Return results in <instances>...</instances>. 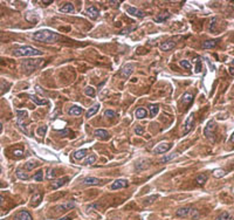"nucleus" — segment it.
I'll use <instances>...</instances> for the list:
<instances>
[{
    "label": "nucleus",
    "mask_w": 234,
    "mask_h": 220,
    "mask_svg": "<svg viewBox=\"0 0 234 220\" xmlns=\"http://www.w3.org/2000/svg\"><path fill=\"white\" fill-rule=\"evenodd\" d=\"M229 73H231L234 76V68H233V67H229Z\"/></svg>",
    "instance_id": "51"
},
{
    "label": "nucleus",
    "mask_w": 234,
    "mask_h": 220,
    "mask_svg": "<svg viewBox=\"0 0 234 220\" xmlns=\"http://www.w3.org/2000/svg\"><path fill=\"white\" fill-rule=\"evenodd\" d=\"M176 46V42L173 40H168L165 41V42H163L161 45V50H164V52H168L170 49H172L173 47Z\"/></svg>",
    "instance_id": "14"
},
{
    "label": "nucleus",
    "mask_w": 234,
    "mask_h": 220,
    "mask_svg": "<svg viewBox=\"0 0 234 220\" xmlns=\"http://www.w3.org/2000/svg\"><path fill=\"white\" fill-rule=\"evenodd\" d=\"M213 176H214L215 178H222V177L226 176V171L222 170V169H215V170L213 171Z\"/></svg>",
    "instance_id": "30"
},
{
    "label": "nucleus",
    "mask_w": 234,
    "mask_h": 220,
    "mask_svg": "<svg viewBox=\"0 0 234 220\" xmlns=\"http://www.w3.org/2000/svg\"><path fill=\"white\" fill-rule=\"evenodd\" d=\"M172 145L170 143H159L157 147L154 149V154L156 155H159V154H165L168 152L169 150H171Z\"/></svg>",
    "instance_id": "7"
},
{
    "label": "nucleus",
    "mask_w": 234,
    "mask_h": 220,
    "mask_svg": "<svg viewBox=\"0 0 234 220\" xmlns=\"http://www.w3.org/2000/svg\"><path fill=\"white\" fill-rule=\"evenodd\" d=\"M115 111H113V110H107L104 113V116L105 117H109V118H113V117H115Z\"/></svg>",
    "instance_id": "43"
},
{
    "label": "nucleus",
    "mask_w": 234,
    "mask_h": 220,
    "mask_svg": "<svg viewBox=\"0 0 234 220\" xmlns=\"http://www.w3.org/2000/svg\"><path fill=\"white\" fill-rule=\"evenodd\" d=\"M195 181H197V184H199V185H204V184L207 181V174H205V173L199 174V176L195 178Z\"/></svg>",
    "instance_id": "29"
},
{
    "label": "nucleus",
    "mask_w": 234,
    "mask_h": 220,
    "mask_svg": "<svg viewBox=\"0 0 234 220\" xmlns=\"http://www.w3.org/2000/svg\"><path fill=\"white\" fill-rule=\"evenodd\" d=\"M0 172H1V166H0Z\"/></svg>",
    "instance_id": "55"
},
{
    "label": "nucleus",
    "mask_w": 234,
    "mask_h": 220,
    "mask_svg": "<svg viewBox=\"0 0 234 220\" xmlns=\"http://www.w3.org/2000/svg\"><path fill=\"white\" fill-rule=\"evenodd\" d=\"M217 21L218 19L217 18H213L210 22V31L211 32H215V26H217Z\"/></svg>",
    "instance_id": "39"
},
{
    "label": "nucleus",
    "mask_w": 234,
    "mask_h": 220,
    "mask_svg": "<svg viewBox=\"0 0 234 220\" xmlns=\"http://www.w3.org/2000/svg\"><path fill=\"white\" fill-rule=\"evenodd\" d=\"M228 143H231V144H234V132L232 134V136L229 137V140H228Z\"/></svg>",
    "instance_id": "49"
},
{
    "label": "nucleus",
    "mask_w": 234,
    "mask_h": 220,
    "mask_svg": "<svg viewBox=\"0 0 234 220\" xmlns=\"http://www.w3.org/2000/svg\"><path fill=\"white\" fill-rule=\"evenodd\" d=\"M74 207H75V203L74 201H67V203H63V204L56 206L54 210H55V212H65V211L72 210Z\"/></svg>",
    "instance_id": "8"
},
{
    "label": "nucleus",
    "mask_w": 234,
    "mask_h": 220,
    "mask_svg": "<svg viewBox=\"0 0 234 220\" xmlns=\"http://www.w3.org/2000/svg\"><path fill=\"white\" fill-rule=\"evenodd\" d=\"M2 203H4V198L0 196V205H2Z\"/></svg>",
    "instance_id": "52"
},
{
    "label": "nucleus",
    "mask_w": 234,
    "mask_h": 220,
    "mask_svg": "<svg viewBox=\"0 0 234 220\" xmlns=\"http://www.w3.org/2000/svg\"><path fill=\"white\" fill-rule=\"evenodd\" d=\"M46 131H47V127H40L36 132H38L39 136H45V135H46Z\"/></svg>",
    "instance_id": "42"
},
{
    "label": "nucleus",
    "mask_w": 234,
    "mask_h": 220,
    "mask_svg": "<svg viewBox=\"0 0 234 220\" xmlns=\"http://www.w3.org/2000/svg\"><path fill=\"white\" fill-rule=\"evenodd\" d=\"M100 107H101V106H100V103H96V104H94V106L91 107V108H89V110L87 111V115H86V116H87L88 118H89V117H91V116H94V115H95L97 111H98Z\"/></svg>",
    "instance_id": "26"
},
{
    "label": "nucleus",
    "mask_w": 234,
    "mask_h": 220,
    "mask_svg": "<svg viewBox=\"0 0 234 220\" xmlns=\"http://www.w3.org/2000/svg\"><path fill=\"white\" fill-rule=\"evenodd\" d=\"M60 11H61L62 13H74L75 8H74L73 4H70V2H67V4H65L62 7L60 8Z\"/></svg>",
    "instance_id": "23"
},
{
    "label": "nucleus",
    "mask_w": 234,
    "mask_h": 220,
    "mask_svg": "<svg viewBox=\"0 0 234 220\" xmlns=\"http://www.w3.org/2000/svg\"><path fill=\"white\" fill-rule=\"evenodd\" d=\"M42 201V195L40 192L34 193V196L32 197V206H38Z\"/></svg>",
    "instance_id": "25"
},
{
    "label": "nucleus",
    "mask_w": 234,
    "mask_h": 220,
    "mask_svg": "<svg viewBox=\"0 0 234 220\" xmlns=\"http://www.w3.org/2000/svg\"><path fill=\"white\" fill-rule=\"evenodd\" d=\"M192 101H193V95H192V94H190V93H185V94L183 95V97H181V103H183L184 106H188V104H191V103H192Z\"/></svg>",
    "instance_id": "16"
},
{
    "label": "nucleus",
    "mask_w": 234,
    "mask_h": 220,
    "mask_svg": "<svg viewBox=\"0 0 234 220\" xmlns=\"http://www.w3.org/2000/svg\"><path fill=\"white\" fill-rule=\"evenodd\" d=\"M127 186H128V180L127 179H117L111 184L113 190H120V188H124Z\"/></svg>",
    "instance_id": "10"
},
{
    "label": "nucleus",
    "mask_w": 234,
    "mask_h": 220,
    "mask_svg": "<svg viewBox=\"0 0 234 220\" xmlns=\"http://www.w3.org/2000/svg\"><path fill=\"white\" fill-rule=\"evenodd\" d=\"M1 130H2V125H1V123H0V132H1Z\"/></svg>",
    "instance_id": "54"
},
{
    "label": "nucleus",
    "mask_w": 234,
    "mask_h": 220,
    "mask_svg": "<svg viewBox=\"0 0 234 220\" xmlns=\"http://www.w3.org/2000/svg\"><path fill=\"white\" fill-rule=\"evenodd\" d=\"M215 130H217V124L214 121H210L207 123L205 130H204V135L206 136V138L211 139L212 142L214 140V136H215Z\"/></svg>",
    "instance_id": "4"
},
{
    "label": "nucleus",
    "mask_w": 234,
    "mask_h": 220,
    "mask_svg": "<svg viewBox=\"0 0 234 220\" xmlns=\"http://www.w3.org/2000/svg\"><path fill=\"white\" fill-rule=\"evenodd\" d=\"M83 184H84V185H89V186L98 185V184H100V179H97L95 177H87V178L83 179Z\"/></svg>",
    "instance_id": "19"
},
{
    "label": "nucleus",
    "mask_w": 234,
    "mask_h": 220,
    "mask_svg": "<svg viewBox=\"0 0 234 220\" xmlns=\"http://www.w3.org/2000/svg\"><path fill=\"white\" fill-rule=\"evenodd\" d=\"M57 220H72V217L70 215H66V217H62V218H60Z\"/></svg>",
    "instance_id": "48"
},
{
    "label": "nucleus",
    "mask_w": 234,
    "mask_h": 220,
    "mask_svg": "<svg viewBox=\"0 0 234 220\" xmlns=\"http://www.w3.org/2000/svg\"><path fill=\"white\" fill-rule=\"evenodd\" d=\"M178 156V154H172V155H170V156H165L163 159L161 161V163H168L169 161H172V159H175L176 157Z\"/></svg>",
    "instance_id": "36"
},
{
    "label": "nucleus",
    "mask_w": 234,
    "mask_h": 220,
    "mask_svg": "<svg viewBox=\"0 0 234 220\" xmlns=\"http://www.w3.org/2000/svg\"><path fill=\"white\" fill-rule=\"evenodd\" d=\"M157 197H158V196H152L151 198H149V199H145V200H144V204H145V205L151 204V203L154 201V199H157Z\"/></svg>",
    "instance_id": "44"
},
{
    "label": "nucleus",
    "mask_w": 234,
    "mask_h": 220,
    "mask_svg": "<svg viewBox=\"0 0 234 220\" xmlns=\"http://www.w3.org/2000/svg\"><path fill=\"white\" fill-rule=\"evenodd\" d=\"M94 135L98 137V138L101 139H108L109 138V134H108V131L103 130V129H96V130L94 131Z\"/></svg>",
    "instance_id": "17"
},
{
    "label": "nucleus",
    "mask_w": 234,
    "mask_h": 220,
    "mask_svg": "<svg viewBox=\"0 0 234 220\" xmlns=\"http://www.w3.org/2000/svg\"><path fill=\"white\" fill-rule=\"evenodd\" d=\"M33 39L45 43H54L60 39V35L49 29H41L33 34Z\"/></svg>",
    "instance_id": "1"
},
{
    "label": "nucleus",
    "mask_w": 234,
    "mask_h": 220,
    "mask_svg": "<svg viewBox=\"0 0 234 220\" xmlns=\"http://www.w3.org/2000/svg\"><path fill=\"white\" fill-rule=\"evenodd\" d=\"M149 109H150V116L154 117L156 115L158 114V111H159V106L158 104H150Z\"/></svg>",
    "instance_id": "28"
},
{
    "label": "nucleus",
    "mask_w": 234,
    "mask_h": 220,
    "mask_svg": "<svg viewBox=\"0 0 234 220\" xmlns=\"http://www.w3.org/2000/svg\"><path fill=\"white\" fill-rule=\"evenodd\" d=\"M179 65L181 66L183 68H185V69H192V65H191V62H190V61H187V60H181V61L179 62Z\"/></svg>",
    "instance_id": "35"
},
{
    "label": "nucleus",
    "mask_w": 234,
    "mask_h": 220,
    "mask_svg": "<svg viewBox=\"0 0 234 220\" xmlns=\"http://www.w3.org/2000/svg\"><path fill=\"white\" fill-rule=\"evenodd\" d=\"M68 132H69V131H68V130L61 131V132H60V135H61V136H65V135H67V134H68Z\"/></svg>",
    "instance_id": "50"
},
{
    "label": "nucleus",
    "mask_w": 234,
    "mask_h": 220,
    "mask_svg": "<svg viewBox=\"0 0 234 220\" xmlns=\"http://www.w3.org/2000/svg\"><path fill=\"white\" fill-rule=\"evenodd\" d=\"M231 65H232V67L234 68V59L232 60V61H231Z\"/></svg>",
    "instance_id": "53"
},
{
    "label": "nucleus",
    "mask_w": 234,
    "mask_h": 220,
    "mask_svg": "<svg viewBox=\"0 0 234 220\" xmlns=\"http://www.w3.org/2000/svg\"><path fill=\"white\" fill-rule=\"evenodd\" d=\"M16 177H18L19 179H22V180H27L29 178V176H28L26 172L22 171V170H16Z\"/></svg>",
    "instance_id": "31"
},
{
    "label": "nucleus",
    "mask_w": 234,
    "mask_h": 220,
    "mask_svg": "<svg viewBox=\"0 0 234 220\" xmlns=\"http://www.w3.org/2000/svg\"><path fill=\"white\" fill-rule=\"evenodd\" d=\"M191 208H192V207H190V206L181 207V208L177 210V212H176V215H177V217H180V218H186V217H188V215H190Z\"/></svg>",
    "instance_id": "11"
},
{
    "label": "nucleus",
    "mask_w": 234,
    "mask_h": 220,
    "mask_svg": "<svg viewBox=\"0 0 234 220\" xmlns=\"http://www.w3.org/2000/svg\"><path fill=\"white\" fill-rule=\"evenodd\" d=\"M217 220H232V215L228 212H222L217 218Z\"/></svg>",
    "instance_id": "33"
},
{
    "label": "nucleus",
    "mask_w": 234,
    "mask_h": 220,
    "mask_svg": "<svg viewBox=\"0 0 234 220\" xmlns=\"http://www.w3.org/2000/svg\"><path fill=\"white\" fill-rule=\"evenodd\" d=\"M125 11L128 12V14L132 16H136V18H143L144 16V13L141 11V9H138L136 7H132V6H125Z\"/></svg>",
    "instance_id": "9"
},
{
    "label": "nucleus",
    "mask_w": 234,
    "mask_h": 220,
    "mask_svg": "<svg viewBox=\"0 0 234 220\" xmlns=\"http://www.w3.org/2000/svg\"><path fill=\"white\" fill-rule=\"evenodd\" d=\"M218 42L219 40H209V41H205L202 43V48L204 49H211V48H214L218 46Z\"/></svg>",
    "instance_id": "22"
},
{
    "label": "nucleus",
    "mask_w": 234,
    "mask_h": 220,
    "mask_svg": "<svg viewBox=\"0 0 234 220\" xmlns=\"http://www.w3.org/2000/svg\"><path fill=\"white\" fill-rule=\"evenodd\" d=\"M87 15L91 19H97L98 16V9H97L95 6H90V7L87 8Z\"/></svg>",
    "instance_id": "15"
},
{
    "label": "nucleus",
    "mask_w": 234,
    "mask_h": 220,
    "mask_svg": "<svg viewBox=\"0 0 234 220\" xmlns=\"http://www.w3.org/2000/svg\"><path fill=\"white\" fill-rule=\"evenodd\" d=\"M134 69H135V66L132 65V63H127V65L124 66V67L121 69V72H120L121 77L128 79L130 75L134 73Z\"/></svg>",
    "instance_id": "6"
},
{
    "label": "nucleus",
    "mask_w": 234,
    "mask_h": 220,
    "mask_svg": "<svg viewBox=\"0 0 234 220\" xmlns=\"http://www.w3.org/2000/svg\"><path fill=\"white\" fill-rule=\"evenodd\" d=\"M68 180H69L68 177H62V178H60V179H56L55 181H53V183H52V188H53V190L60 188L61 186H63Z\"/></svg>",
    "instance_id": "12"
},
{
    "label": "nucleus",
    "mask_w": 234,
    "mask_h": 220,
    "mask_svg": "<svg viewBox=\"0 0 234 220\" xmlns=\"http://www.w3.org/2000/svg\"><path fill=\"white\" fill-rule=\"evenodd\" d=\"M95 162H96V156L90 155L88 158H86V161L83 162V165H90V164H94Z\"/></svg>",
    "instance_id": "32"
},
{
    "label": "nucleus",
    "mask_w": 234,
    "mask_h": 220,
    "mask_svg": "<svg viewBox=\"0 0 234 220\" xmlns=\"http://www.w3.org/2000/svg\"><path fill=\"white\" fill-rule=\"evenodd\" d=\"M169 18H170L169 12H164V13H161V14L154 16V21H156V22H164V21L168 20Z\"/></svg>",
    "instance_id": "24"
},
{
    "label": "nucleus",
    "mask_w": 234,
    "mask_h": 220,
    "mask_svg": "<svg viewBox=\"0 0 234 220\" xmlns=\"http://www.w3.org/2000/svg\"><path fill=\"white\" fill-rule=\"evenodd\" d=\"M82 113H83V108L79 106L70 107V109H69V111H68V114L70 115V116H80Z\"/></svg>",
    "instance_id": "13"
},
{
    "label": "nucleus",
    "mask_w": 234,
    "mask_h": 220,
    "mask_svg": "<svg viewBox=\"0 0 234 220\" xmlns=\"http://www.w3.org/2000/svg\"><path fill=\"white\" fill-rule=\"evenodd\" d=\"M56 177V170H48V173H47V176H46V178L48 180H50V179H54Z\"/></svg>",
    "instance_id": "38"
},
{
    "label": "nucleus",
    "mask_w": 234,
    "mask_h": 220,
    "mask_svg": "<svg viewBox=\"0 0 234 220\" xmlns=\"http://www.w3.org/2000/svg\"><path fill=\"white\" fill-rule=\"evenodd\" d=\"M87 154H88V151L86 150V149H81V150H77V151H75L74 152V159H76V161H80V159H82V158H84L86 156H87Z\"/></svg>",
    "instance_id": "18"
},
{
    "label": "nucleus",
    "mask_w": 234,
    "mask_h": 220,
    "mask_svg": "<svg viewBox=\"0 0 234 220\" xmlns=\"http://www.w3.org/2000/svg\"><path fill=\"white\" fill-rule=\"evenodd\" d=\"M36 165H38V164L35 163V162H28V163L25 164V169H26V170H33Z\"/></svg>",
    "instance_id": "41"
},
{
    "label": "nucleus",
    "mask_w": 234,
    "mask_h": 220,
    "mask_svg": "<svg viewBox=\"0 0 234 220\" xmlns=\"http://www.w3.org/2000/svg\"><path fill=\"white\" fill-rule=\"evenodd\" d=\"M195 72H197V73L202 72V63H200L199 61H197V66H195Z\"/></svg>",
    "instance_id": "47"
},
{
    "label": "nucleus",
    "mask_w": 234,
    "mask_h": 220,
    "mask_svg": "<svg viewBox=\"0 0 234 220\" xmlns=\"http://www.w3.org/2000/svg\"><path fill=\"white\" fill-rule=\"evenodd\" d=\"M193 123H194V114L188 115L187 120L185 121V124H184V130H183V135H187L190 131L192 130V127H193Z\"/></svg>",
    "instance_id": "5"
},
{
    "label": "nucleus",
    "mask_w": 234,
    "mask_h": 220,
    "mask_svg": "<svg viewBox=\"0 0 234 220\" xmlns=\"http://www.w3.org/2000/svg\"><path fill=\"white\" fill-rule=\"evenodd\" d=\"M0 39H1V38H0Z\"/></svg>",
    "instance_id": "56"
},
{
    "label": "nucleus",
    "mask_w": 234,
    "mask_h": 220,
    "mask_svg": "<svg viewBox=\"0 0 234 220\" xmlns=\"http://www.w3.org/2000/svg\"><path fill=\"white\" fill-rule=\"evenodd\" d=\"M14 56H40L42 55V52L39 49L31 47V46H24V47H20V48L15 49L13 52Z\"/></svg>",
    "instance_id": "2"
},
{
    "label": "nucleus",
    "mask_w": 234,
    "mask_h": 220,
    "mask_svg": "<svg viewBox=\"0 0 234 220\" xmlns=\"http://www.w3.org/2000/svg\"><path fill=\"white\" fill-rule=\"evenodd\" d=\"M16 220H33V218L27 211H20L16 214Z\"/></svg>",
    "instance_id": "20"
},
{
    "label": "nucleus",
    "mask_w": 234,
    "mask_h": 220,
    "mask_svg": "<svg viewBox=\"0 0 234 220\" xmlns=\"http://www.w3.org/2000/svg\"><path fill=\"white\" fill-rule=\"evenodd\" d=\"M135 132H136L137 135H143V132H144V129H143V127H136V129H135Z\"/></svg>",
    "instance_id": "45"
},
{
    "label": "nucleus",
    "mask_w": 234,
    "mask_h": 220,
    "mask_svg": "<svg viewBox=\"0 0 234 220\" xmlns=\"http://www.w3.org/2000/svg\"><path fill=\"white\" fill-rule=\"evenodd\" d=\"M84 94H86L87 96L94 97V96H95V89H94L93 87H87V88L84 89Z\"/></svg>",
    "instance_id": "34"
},
{
    "label": "nucleus",
    "mask_w": 234,
    "mask_h": 220,
    "mask_svg": "<svg viewBox=\"0 0 234 220\" xmlns=\"http://www.w3.org/2000/svg\"><path fill=\"white\" fill-rule=\"evenodd\" d=\"M33 179L36 180V181H42V179H43V172L38 171L34 176H33Z\"/></svg>",
    "instance_id": "37"
},
{
    "label": "nucleus",
    "mask_w": 234,
    "mask_h": 220,
    "mask_svg": "<svg viewBox=\"0 0 234 220\" xmlns=\"http://www.w3.org/2000/svg\"><path fill=\"white\" fill-rule=\"evenodd\" d=\"M16 116H18V124L20 128L24 130L25 134H28L26 130V127L28 124V114L26 110H16Z\"/></svg>",
    "instance_id": "3"
},
{
    "label": "nucleus",
    "mask_w": 234,
    "mask_h": 220,
    "mask_svg": "<svg viewBox=\"0 0 234 220\" xmlns=\"http://www.w3.org/2000/svg\"><path fill=\"white\" fill-rule=\"evenodd\" d=\"M13 154H14L15 157H21V156L24 155V151H22V150H14Z\"/></svg>",
    "instance_id": "46"
},
{
    "label": "nucleus",
    "mask_w": 234,
    "mask_h": 220,
    "mask_svg": "<svg viewBox=\"0 0 234 220\" xmlns=\"http://www.w3.org/2000/svg\"><path fill=\"white\" fill-rule=\"evenodd\" d=\"M148 116V111H146L144 108H138L136 110V117L138 120H142V118H145Z\"/></svg>",
    "instance_id": "27"
},
{
    "label": "nucleus",
    "mask_w": 234,
    "mask_h": 220,
    "mask_svg": "<svg viewBox=\"0 0 234 220\" xmlns=\"http://www.w3.org/2000/svg\"><path fill=\"white\" fill-rule=\"evenodd\" d=\"M29 98L32 100L35 104H38V106H46V104H48V101H47V100H43V98L34 96V95H29Z\"/></svg>",
    "instance_id": "21"
},
{
    "label": "nucleus",
    "mask_w": 234,
    "mask_h": 220,
    "mask_svg": "<svg viewBox=\"0 0 234 220\" xmlns=\"http://www.w3.org/2000/svg\"><path fill=\"white\" fill-rule=\"evenodd\" d=\"M188 217L192 218V219L198 218V217H199V211H198L197 208H191V212H190V215H188Z\"/></svg>",
    "instance_id": "40"
}]
</instances>
